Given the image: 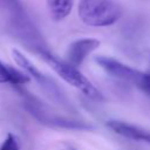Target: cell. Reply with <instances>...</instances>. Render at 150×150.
<instances>
[{"instance_id": "cell-1", "label": "cell", "mask_w": 150, "mask_h": 150, "mask_svg": "<svg viewBox=\"0 0 150 150\" xmlns=\"http://www.w3.org/2000/svg\"><path fill=\"white\" fill-rule=\"evenodd\" d=\"M79 16L91 27H107L122 16V7L115 0H80Z\"/></svg>"}, {"instance_id": "cell-2", "label": "cell", "mask_w": 150, "mask_h": 150, "mask_svg": "<svg viewBox=\"0 0 150 150\" xmlns=\"http://www.w3.org/2000/svg\"><path fill=\"white\" fill-rule=\"evenodd\" d=\"M39 54L54 69V71L61 76L62 80H64L67 83L71 84L73 87L77 88L79 90H81L88 98H90L93 101H98V102L104 100V97L100 93V90H97L93 86V83L77 69V67H74L66 61L59 60L55 55H53L48 50V48L42 49Z\"/></svg>"}, {"instance_id": "cell-3", "label": "cell", "mask_w": 150, "mask_h": 150, "mask_svg": "<svg viewBox=\"0 0 150 150\" xmlns=\"http://www.w3.org/2000/svg\"><path fill=\"white\" fill-rule=\"evenodd\" d=\"M25 107L38 121H40L41 123L48 124V125H54V127L66 128V129H74V130H90V129H93V127L86 122L74 120V118H68V117L60 116L57 114L52 112L39 100L32 97L30 95H26V93H25Z\"/></svg>"}, {"instance_id": "cell-4", "label": "cell", "mask_w": 150, "mask_h": 150, "mask_svg": "<svg viewBox=\"0 0 150 150\" xmlns=\"http://www.w3.org/2000/svg\"><path fill=\"white\" fill-rule=\"evenodd\" d=\"M12 56L15 61V63L22 68L25 70V73L27 75H30L38 83L39 86L42 88V90L55 102L57 103H64L66 98L62 94V91L60 90V88L57 87V84L47 75H45L43 73H41L21 52H19L18 49H13L12 50Z\"/></svg>"}, {"instance_id": "cell-5", "label": "cell", "mask_w": 150, "mask_h": 150, "mask_svg": "<svg viewBox=\"0 0 150 150\" xmlns=\"http://www.w3.org/2000/svg\"><path fill=\"white\" fill-rule=\"evenodd\" d=\"M95 61L97 62V64L109 75L130 82L132 84H136L137 81L139 80L142 71L131 68L122 62H120L118 60H115L112 57H108V56H97L95 59Z\"/></svg>"}, {"instance_id": "cell-6", "label": "cell", "mask_w": 150, "mask_h": 150, "mask_svg": "<svg viewBox=\"0 0 150 150\" xmlns=\"http://www.w3.org/2000/svg\"><path fill=\"white\" fill-rule=\"evenodd\" d=\"M100 46V41L96 39H80L71 42L66 53V62L74 67H79L86 60V57L97 49Z\"/></svg>"}, {"instance_id": "cell-7", "label": "cell", "mask_w": 150, "mask_h": 150, "mask_svg": "<svg viewBox=\"0 0 150 150\" xmlns=\"http://www.w3.org/2000/svg\"><path fill=\"white\" fill-rule=\"evenodd\" d=\"M107 127L109 129H111L115 134H117L124 138L150 144V131H148L141 127H137V125H134V124H130L127 122L117 121V120L108 121Z\"/></svg>"}, {"instance_id": "cell-8", "label": "cell", "mask_w": 150, "mask_h": 150, "mask_svg": "<svg viewBox=\"0 0 150 150\" xmlns=\"http://www.w3.org/2000/svg\"><path fill=\"white\" fill-rule=\"evenodd\" d=\"M74 0H47V7L50 18L55 21H61L67 18L73 8Z\"/></svg>"}, {"instance_id": "cell-9", "label": "cell", "mask_w": 150, "mask_h": 150, "mask_svg": "<svg viewBox=\"0 0 150 150\" xmlns=\"http://www.w3.org/2000/svg\"><path fill=\"white\" fill-rule=\"evenodd\" d=\"M0 9L8 14L9 21L27 15L20 0H0Z\"/></svg>"}, {"instance_id": "cell-10", "label": "cell", "mask_w": 150, "mask_h": 150, "mask_svg": "<svg viewBox=\"0 0 150 150\" xmlns=\"http://www.w3.org/2000/svg\"><path fill=\"white\" fill-rule=\"evenodd\" d=\"M0 70H2L7 76H8V80H9V83L12 84H25L27 82H29V76L26 74V73H22V71H19L18 69L8 66V64H5L0 61Z\"/></svg>"}, {"instance_id": "cell-11", "label": "cell", "mask_w": 150, "mask_h": 150, "mask_svg": "<svg viewBox=\"0 0 150 150\" xmlns=\"http://www.w3.org/2000/svg\"><path fill=\"white\" fill-rule=\"evenodd\" d=\"M0 150H20V142L18 137L9 132L5 138V141L2 142Z\"/></svg>"}, {"instance_id": "cell-12", "label": "cell", "mask_w": 150, "mask_h": 150, "mask_svg": "<svg viewBox=\"0 0 150 150\" xmlns=\"http://www.w3.org/2000/svg\"><path fill=\"white\" fill-rule=\"evenodd\" d=\"M135 86H137L143 93H145L146 95L150 96V73L142 71V75Z\"/></svg>"}, {"instance_id": "cell-13", "label": "cell", "mask_w": 150, "mask_h": 150, "mask_svg": "<svg viewBox=\"0 0 150 150\" xmlns=\"http://www.w3.org/2000/svg\"><path fill=\"white\" fill-rule=\"evenodd\" d=\"M6 82H9L8 76L2 70H0V83H6Z\"/></svg>"}]
</instances>
